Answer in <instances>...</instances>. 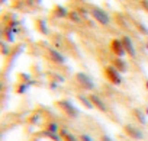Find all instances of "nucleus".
<instances>
[{"mask_svg":"<svg viewBox=\"0 0 148 141\" xmlns=\"http://www.w3.org/2000/svg\"><path fill=\"white\" fill-rule=\"evenodd\" d=\"M74 82L76 85L82 89V90H87V92H93L96 85L93 82V79L87 74V73H83V72H79L74 74Z\"/></svg>","mask_w":148,"mask_h":141,"instance_id":"4","label":"nucleus"},{"mask_svg":"<svg viewBox=\"0 0 148 141\" xmlns=\"http://www.w3.org/2000/svg\"><path fill=\"white\" fill-rule=\"evenodd\" d=\"M68 2H70V0H68Z\"/></svg>","mask_w":148,"mask_h":141,"instance_id":"25","label":"nucleus"},{"mask_svg":"<svg viewBox=\"0 0 148 141\" xmlns=\"http://www.w3.org/2000/svg\"><path fill=\"white\" fill-rule=\"evenodd\" d=\"M89 10H90L92 18H93V19H95L99 25H102V26H109V25H110V22H112L110 15H109V13H108L103 8L92 5V6L89 8Z\"/></svg>","mask_w":148,"mask_h":141,"instance_id":"2","label":"nucleus"},{"mask_svg":"<svg viewBox=\"0 0 148 141\" xmlns=\"http://www.w3.org/2000/svg\"><path fill=\"white\" fill-rule=\"evenodd\" d=\"M47 54H48V58H49L52 63H55V64H65V61H67L65 55L61 54V52H60L58 50H55V48H48V50H47Z\"/></svg>","mask_w":148,"mask_h":141,"instance_id":"9","label":"nucleus"},{"mask_svg":"<svg viewBox=\"0 0 148 141\" xmlns=\"http://www.w3.org/2000/svg\"><path fill=\"white\" fill-rule=\"evenodd\" d=\"M131 116L134 118V121L138 124V125H147V115H145V112L142 111V109H139V108H134L132 111H131Z\"/></svg>","mask_w":148,"mask_h":141,"instance_id":"10","label":"nucleus"},{"mask_svg":"<svg viewBox=\"0 0 148 141\" xmlns=\"http://www.w3.org/2000/svg\"><path fill=\"white\" fill-rule=\"evenodd\" d=\"M45 131H47V132H52V134H60L61 127L58 125V122H55V121H49V122L45 124Z\"/></svg>","mask_w":148,"mask_h":141,"instance_id":"15","label":"nucleus"},{"mask_svg":"<svg viewBox=\"0 0 148 141\" xmlns=\"http://www.w3.org/2000/svg\"><path fill=\"white\" fill-rule=\"evenodd\" d=\"M60 135H61L62 141H80V140H79V137H76L73 132H70V131H68V129H65V128H61Z\"/></svg>","mask_w":148,"mask_h":141,"instance_id":"13","label":"nucleus"},{"mask_svg":"<svg viewBox=\"0 0 148 141\" xmlns=\"http://www.w3.org/2000/svg\"><path fill=\"white\" fill-rule=\"evenodd\" d=\"M102 73H103V77H105L110 85H113V86H119V85H122V82H123L122 73L118 72V70H116L112 64L105 65L103 70H102Z\"/></svg>","mask_w":148,"mask_h":141,"instance_id":"3","label":"nucleus"},{"mask_svg":"<svg viewBox=\"0 0 148 141\" xmlns=\"http://www.w3.org/2000/svg\"><path fill=\"white\" fill-rule=\"evenodd\" d=\"M118 2H123V0H118Z\"/></svg>","mask_w":148,"mask_h":141,"instance_id":"24","label":"nucleus"},{"mask_svg":"<svg viewBox=\"0 0 148 141\" xmlns=\"http://www.w3.org/2000/svg\"><path fill=\"white\" fill-rule=\"evenodd\" d=\"M71 22H74V23H82V15L77 12V10H70L68 12V16H67Z\"/></svg>","mask_w":148,"mask_h":141,"instance_id":"16","label":"nucleus"},{"mask_svg":"<svg viewBox=\"0 0 148 141\" xmlns=\"http://www.w3.org/2000/svg\"><path fill=\"white\" fill-rule=\"evenodd\" d=\"M110 64L118 70V72H121L122 74L123 73H126L128 72V70H129V65H128V63L122 58V57H115L112 61H110Z\"/></svg>","mask_w":148,"mask_h":141,"instance_id":"11","label":"nucleus"},{"mask_svg":"<svg viewBox=\"0 0 148 141\" xmlns=\"http://www.w3.org/2000/svg\"><path fill=\"white\" fill-rule=\"evenodd\" d=\"M76 98H77V100L86 108V109H95V106H93V103L90 102V99H89V95H83V93H77L76 95Z\"/></svg>","mask_w":148,"mask_h":141,"instance_id":"12","label":"nucleus"},{"mask_svg":"<svg viewBox=\"0 0 148 141\" xmlns=\"http://www.w3.org/2000/svg\"><path fill=\"white\" fill-rule=\"evenodd\" d=\"M145 48H147V50H148V41H147V42H145Z\"/></svg>","mask_w":148,"mask_h":141,"instance_id":"23","label":"nucleus"},{"mask_svg":"<svg viewBox=\"0 0 148 141\" xmlns=\"http://www.w3.org/2000/svg\"><path fill=\"white\" fill-rule=\"evenodd\" d=\"M79 140H80V141H95L89 134H80V135H79Z\"/></svg>","mask_w":148,"mask_h":141,"instance_id":"18","label":"nucleus"},{"mask_svg":"<svg viewBox=\"0 0 148 141\" xmlns=\"http://www.w3.org/2000/svg\"><path fill=\"white\" fill-rule=\"evenodd\" d=\"M89 99H90V102L93 103L95 109H97V111H100V112H103V113H108V112H109V106H108V103L105 102V99H103L100 95H97V93H95V92H90V93H89Z\"/></svg>","mask_w":148,"mask_h":141,"instance_id":"6","label":"nucleus"},{"mask_svg":"<svg viewBox=\"0 0 148 141\" xmlns=\"http://www.w3.org/2000/svg\"><path fill=\"white\" fill-rule=\"evenodd\" d=\"M109 50H110V52H112L115 57H122V58H123V57L126 55L121 38H113V39L109 42Z\"/></svg>","mask_w":148,"mask_h":141,"instance_id":"8","label":"nucleus"},{"mask_svg":"<svg viewBox=\"0 0 148 141\" xmlns=\"http://www.w3.org/2000/svg\"><path fill=\"white\" fill-rule=\"evenodd\" d=\"M122 129H123V132H125L129 138H132V140H135V141H141V140L145 138V135H144V132L141 131V128H139L138 125H135V124H123Z\"/></svg>","mask_w":148,"mask_h":141,"instance_id":"5","label":"nucleus"},{"mask_svg":"<svg viewBox=\"0 0 148 141\" xmlns=\"http://www.w3.org/2000/svg\"><path fill=\"white\" fill-rule=\"evenodd\" d=\"M99 141H113V138L110 135H108V134H102L99 137Z\"/></svg>","mask_w":148,"mask_h":141,"instance_id":"19","label":"nucleus"},{"mask_svg":"<svg viewBox=\"0 0 148 141\" xmlns=\"http://www.w3.org/2000/svg\"><path fill=\"white\" fill-rule=\"evenodd\" d=\"M134 25H135L138 34H142V35L148 36V28L145 26V23H142L141 21H134Z\"/></svg>","mask_w":148,"mask_h":141,"instance_id":"17","label":"nucleus"},{"mask_svg":"<svg viewBox=\"0 0 148 141\" xmlns=\"http://www.w3.org/2000/svg\"><path fill=\"white\" fill-rule=\"evenodd\" d=\"M121 41L123 44V48H125V52L129 58H135L136 57V48H135V44L132 41V38L129 35H122L121 36Z\"/></svg>","mask_w":148,"mask_h":141,"instance_id":"7","label":"nucleus"},{"mask_svg":"<svg viewBox=\"0 0 148 141\" xmlns=\"http://www.w3.org/2000/svg\"><path fill=\"white\" fill-rule=\"evenodd\" d=\"M144 112H145V115L148 116V106H145V109H144Z\"/></svg>","mask_w":148,"mask_h":141,"instance_id":"21","label":"nucleus"},{"mask_svg":"<svg viewBox=\"0 0 148 141\" xmlns=\"http://www.w3.org/2000/svg\"><path fill=\"white\" fill-rule=\"evenodd\" d=\"M139 5H141V8L148 13V0H141V2H139Z\"/></svg>","mask_w":148,"mask_h":141,"instance_id":"20","label":"nucleus"},{"mask_svg":"<svg viewBox=\"0 0 148 141\" xmlns=\"http://www.w3.org/2000/svg\"><path fill=\"white\" fill-rule=\"evenodd\" d=\"M68 9L67 8H64V6H55L54 8V16L55 18H58V19H64V18H67L68 16Z\"/></svg>","mask_w":148,"mask_h":141,"instance_id":"14","label":"nucleus"},{"mask_svg":"<svg viewBox=\"0 0 148 141\" xmlns=\"http://www.w3.org/2000/svg\"><path fill=\"white\" fill-rule=\"evenodd\" d=\"M145 89H147V90H148V80H147V82H145Z\"/></svg>","mask_w":148,"mask_h":141,"instance_id":"22","label":"nucleus"},{"mask_svg":"<svg viewBox=\"0 0 148 141\" xmlns=\"http://www.w3.org/2000/svg\"><path fill=\"white\" fill-rule=\"evenodd\" d=\"M55 106L65 115V116H68V118H71V119H76V118H79L82 113H80V109L74 105L70 99H60V100H57L55 102Z\"/></svg>","mask_w":148,"mask_h":141,"instance_id":"1","label":"nucleus"}]
</instances>
